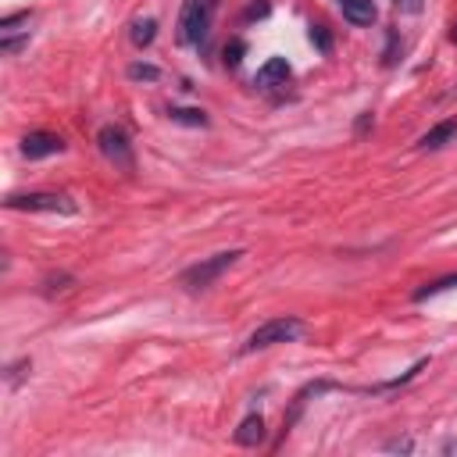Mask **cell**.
Returning <instances> with one entry per match:
<instances>
[{"label":"cell","mask_w":457,"mask_h":457,"mask_svg":"<svg viewBox=\"0 0 457 457\" xmlns=\"http://www.w3.org/2000/svg\"><path fill=\"white\" fill-rule=\"evenodd\" d=\"M336 8H339V15H343L350 26H357V29L376 26V18H379L376 0H336Z\"/></svg>","instance_id":"ba28073f"},{"label":"cell","mask_w":457,"mask_h":457,"mask_svg":"<svg viewBox=\"0 0 457 457\" xmlns=\"http://www.w3.org/2000/svg\"><path fill=\"white\" fill-rule=\"evenodd\" d=\"M243 257V250H222V254H211V257H204V261H197V264H190L186 271L179 276V286L182 290H190V293H197V290H208V286H215L225 271L236 264Z\"/></svg>","instance_id":"7a4b0ae2"},{"label":"cell","mask_w":457,"mask_h":457,"mask_svg":"<svg viewBox=\"0 0 457 457\" xmlns=\"http://www.w3.org/2000/svg\"><path fill=\"white\" fill-rule=\"evenodd\" d=\"M97 147H101V154H104L118 171H125V175L136 171V150H132V140H129V132H125L122 125H104V129L97 132Z\"/></svg>","instance_id":"277c9868"},{"label":"cell","mask_w":457,"mask_h":457,"mask_svg":"<svg viewBox=\"0 0 457 457\" xmlns=\"http://www.w3.org/2000/svg\"><path fill=\"white\" fill-rule=\"evenodd\" d=\"M22 47H29V33L18 36V40H15V36H4V40H0V54H18Z\"/></svg>","instance_id":"ac0fdd59"},{"label":"cell","mask_w":457,"mask_h":457,"mask_svg":"<svg viewBox=\"0 0 457 457\" xmlns=\"http://www.w3.org/2000/svg\"><path fill=\"white\" fill-rule=\"evenodd\" d=\"M168 118L179 122V125H193V129H204L208 125V115L201 108H168Z\"/></svg>","instance_id":"7c38bea8"},{"label":"cell","mask_w":457,"mask_h":457,"mask_svg":"<svg viewBox=\"0 0 457 457\" xmlns=\"http://www.w3.org/2000/svg\"><path fill=\"white\" fill-rule=\"evenodd\" d=\"M243 40H232V43H225V64L229 68H239V61H243Z\"/></svg>","instance_id":"e0dca14e"},{"label":"cell","mask_w":457,"mask_h":457,"mask_svg":"<svg viewBox=\"0 0 457 457\" xmlns=\"http://www.w3.org/2000/svg\"><path fill=\"white\" fill-rule=\"evenodd\" d=\"M386 450H400V453H411V450H414V443H411V439H393V443H386Z\"/></svg>","instance_id":"7402d4cb"},{"label":"cell","mask_w":457,"mask_h":457,"mask_svg":"<svg viewBox=\"0 0 457 457\" xmlns=\"http://www.w3.org/2000/svg\"><path fill=\"white\" fill-rule=\"evenodd\" d=\"M397 43H400V40H397V33L390 29V33H386V50H383V64H386V68L397 64Z\"/></svg>","instance_id":"d6986e66"},{"label":"cell","mask_w":457,"mask_h":457,"mask_svg":"<svg viewBox=\"0 0 457 457\" xmlns=\"http://www.w3.org/2000/svg\"><path fill=\"white\" fill-rule=\"evenodd\" d=\"M453 136H457V118H446V122L432 125V129L418 140V147H422V150H439V147H446Z\"/></svg>","instance_id":"30bf717a"},{"label":"cell","mask_w":457,"mask_h":457,"mask_svg":"<svg viewBox=\"0 0 457 457\" xmlns=\"http://www.w3.org/2000/svg\"><path fill=\"white\" fill-rule=\"evenodd\" d=\"M311 43L318 47V54H332V33L325 29V26H311Z\"/></svg>","instance_id":"9a60e30c"},{"label":"cell","mask_w":457,"mask_h":457,"mask_svg":"<svg viewBox=\"0 0 457 457\" xmlns=\"http://www.w3.org/2000/svg\"><path fill=\"white\" fill-rule=\"evenodd\" d=\"M64 150V140L57 136V132H29L26 140H22V154L29 157V161H43V157H54V154H61Z\"/></svg>","instance_id":"8992f818"},{"label":"cell","mask_w":457,"mask_h":457,"mask_svg":"<svg viewBox=\"0 0 457 457\" xmlns=\"http://www.w3.org/2000/svg\"><path fill=\"white\" fill-rule=\"evenodd\" d=\"M154 36H157V22H154V18H136L132 29H129V40H132L136 47H150Z\"/></svg>","instance_id":"4fadbf2b"},{"label":"cell","mask_w":457,"mask_h":457,"mask_svg":"<svg viewBox=\"0 0 457 457\" xmlns=\"http://www.w3.org/2000/svg\"><path fill=\"white\" fill-rule=\"evenodd\" d=\"M29 368H33V361H29V357H22V361L8 364V386H18V383L29 376Z\"/></svg>","instance_id":"2e32d148"},{"label":"cell","mask_w":457,"mask_h":457,"mask_svg":"<svg viewBox=\"0 0 457 457\" xmlns=\"http://www.w3.org/2000/svg\"><path fill=\"white\" fill-rule=\"evenodd\" d=\"M446 290H457V271H453V276H443V279H436V283H425V286H418V290L411 293V300H414V304H425V300H432V297H439V293H446Z\"/></svg>","instance_id":"8fae6325"},{"label":"cell","mask_w":457,"mask_h":457,"mask_svg":"<svg viewBox=\"0 0 457 457\" xmlns=\"http://www.w3.org/2000/svg\"><path fill=\"white\" fill-rule=\"evenodd\" d=\"M22 22H29V11H15V15H4L0 18V33H11L15 26H22Z\"/></svg>","instance_id":"ffe728a7"},{"label":"cell","mask_w":457,"mask_h":457,"mask_svg":"<svg viewBox=\"0 0 457 457\" xmlns=\"http://www.w3.org/2000/svg\"><path fill=\"white\" fill-rule=\"evenodd\" d=\"M450 40H453V43H457V26H453V33H450Z\"/></svg>","instance_id":"484cf974"},{"label":"cell","mask_w":457,"mask_h":457,"mask_svg":"<svg viewBox=\"0 0 457 457\" xmlns=\"http://www.w3.org/2000/svg\"><path fill=\"white\" fill-rule=\"evenodd\" d=\"M232 443H236V446H261V443H264V418H261V414H247V418L236 425Z\"/></svg>","instance_id":"9c48e42d"},{"label":"cell","mask_w":457,"mask_h":457,"mask_svg":"<svg viewBox=\"0 0 457 457\" xmlns=\"http://www.w3.org/2000/svg\"><path fill=\"white\" fill-rule=\"evenodd\" d=\"M211 18H215V0H186L179 11V43L182 47H201L211 33Z\"/></svg>","instance_id":"3957f363"},{"label":"cell","mask_w":457,"mask_h":457,"mask_svg":"<svg viewBox=\"0 0 457 457\" xmlns=\"http://www.w3.org/2000/svg\"><path fill=\"white\" fill-rule=\"evenodd\" d=\"M304 318H297V315H279V318H268V322H261L250 336H247V343L239 346V354H257V350H268V346H279V343H293V339H300L304 336Z\"/></svg>","instance_id":"6da1fadb"},{"label":"cell","mask_w":457,"mask_h":457,"mask_svg":"<svg viewBox=\"0 0 457 457\" xmlns=\"http://www.w3.org/2000/svg\"><path fill=\"white\" fill-rule=\"evenodd\" d=\"M43 286H47V293H54V290H68V286H72V276H57V279L50 276Z\"/></svg>","instance_id":"44dd1931"},{"label":"cell","mask_w":457,"mask_h":457,"mask_svg":"<svg viewBox=\"0 0 457 457\" xmlns=\"http://www.w3.org/2000/svg\"><path fill=\"white\" fill-rule=\"evenodd\" d=\"M125 75H129L132 82H157V79H161V68H157V64H147V61H132V64L125 68Z\"/></svg>","instance_id":"5bb4252c"},{"label":"cell","mask_w":457,"mask_h":457,"mask_svg":"<svg viewBox=\"0 0 457 457\" xmlns=\"http://www.w3.org/2000/svg\"><path fill=\"white\" fill-rule=\"evenodd\" d=\"M4 208L8 211H50V215H75L79 211L68 193H43V190H36V193H11L4 201Z\"/></svg>","instance_id":"5b68a950"},{"label":"cell","mask_w":457,"mask_h":457,"mask_svg":"<svg viewBox=\"0 0 457 457\" xmlns=\"http://www.w3.org/2000/svg\"><path fill=\"white\" fill-rule=\"evenodd\" d=\"M290 75H293V68H290L286 57H268V61L257 68L254 86H257V89H276V86H286Z\"/></svg>","instance_id":"52a82bcc"},{"label":"cell","mask_w":457,"mask_h":457,"mask_svg":"<svg viewBox=\"0 0 457 457\" xmlns=\"http://www.w3.org/2000/svg\"><path fill=\"white\" fill-rule=\"evenodd\" d=\"M397 8H407V11H422V0H397Z\"/></svg>","instance_id":"cb8c5ba5"},{"label":"cell","mask_w":457,"mask_h":457,"mask_svg":"<svg viewBox=\"0 0 457 457\" xmlns=\"http://www.w3.org/2000/svg\"><path fill=\"white\" fill-rule=\"evenodd\" d=\"M268 8H271L268 0H264V4H254V8H247V18H264V15H268Z\"/></svg>","instance_id":"603a6c76"},{"label":"cell","mask_w":457,"mask_h":457,"mask_svg":"<svg viewBox=\"0 0 457 457\" xmlns=\"http://www.w3.org/2000/svg\"><path fill=\"white\" fill-rule=\"evenodd\" d=\"M368 125H372V115H368V111H364V115L357 118V136H361L364 129H368Z\"/></svg>","instance_id":"d4e9b609"}]
</instances>
